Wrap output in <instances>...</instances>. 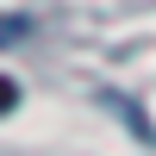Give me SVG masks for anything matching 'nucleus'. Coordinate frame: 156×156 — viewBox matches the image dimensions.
<instances>
[{"label": "nucleus", "instance_id": "obj_1", "mask_svg": "<svg viewBox=\"0 0 156 156\" xmlns=\"http://www.w3.org/2000/svg\"><path fill=\"white\" fill-rule=\"evenodd\" d=\"M19 37H31V19L25 12H0V44H19Z\"/></svg>", "mask_w": 156, "mask_h": 156}, {"label": "nucleus", "instance_id": "obj_2", "mask_svg": "<svg viewBox=\"0 0 156 156\" xmlns=\"http://www.w3.org/2000/svg\"><path fill=\"white\" fill-rule=\"evenodd\" d=\"M12 106H19V87H12L6 75H0V112H12Z\"/></svg>", "mask_w": 156, "mask_h": 156}]
</instances>
